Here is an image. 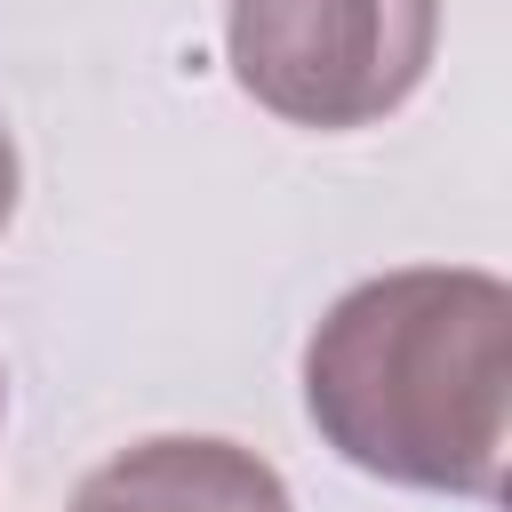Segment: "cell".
Instances as JSON below:
<instances>
[{
    "instance_id": "obj_1",
    "label": "cell",
    "mask_w": 512,
    "mask_h": 512,
    "mask_svg": "<svg viewBox=\"0 0 512 512\" xmlns=\"http://www.w3.org/2000/svg\"><path fill=\"white\" fill-rule=\"evenodd\" d=\"M504 392L512 296L488 272H384L352 288L304 352V408L328 448L400 488L496 496Z\"/></svg>"
},
{
    "instance_id": "obj_2",
    "label": "cell",
    "mask_w": 512,
    "mask_h": 512,
    "mask_svg": "<svg viewBox=\"0 0 512 512\" xmlns=\"http://www.w3.org/2000/svg\"><path fill=\"white\" fill-rule=\"evenodd\" d=\"M432 0H232L224 48L240 88L296 128H368L432 64Z\"/></svg>"
},
{
    "instance_id": "obj_3",
    "label": "cell",
    "mask_w": 512,
    "mask_h": 512,
    "mask_svg": "<svg viewBox=\"0 0 512 512\" xmlns=\"http://www.w3.org/2000/svg\"><path fill=\"white\" fill-rule=\"evenodd\" d=\"M72 512H288V488L232 440H144L88 472Z\"/></svg>"
},
{
    "instance_id": "obj_4",
    "label": "cell",
    "mask_w": 512,
    "mask_h": 512,
    "mask_svg": "<svg viewBox=\"0 0 512 512\" xmlns=\"http://www.w3.org/2000/svg\"><path fill=\"white\" fill-rule=\"evenodd\" d=\"M8 208H16V152H8V128H0V224H8Z\"/></svg>"
}]
</instances>
